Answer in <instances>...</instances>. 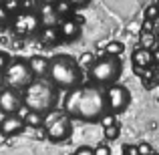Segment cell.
Wrapping results in <instances>:
<instances>
[{"label": "cell", "instance_id": "cell-24", "mask_svg": "<svg viewBox=\"0 0 159 155\" xmlns=\"http://www.w3.org/2000/svg\"><path fill=\"white\" fill-rule=\"evenodd\" d=\"M75 155H95V147H89V145H81V147L75 151Z\"/></svg>", "mask_w": 159, "mask_h": 155}, {"label": "cell", "instance_id": "cell-33", "mask_svg": "<svg viewBox=\"0 0 159 155\" xmlns=\"http://www.w3.org/2000/svg\"><path fill=\"white\" fill-rule=\"evenodd\" d=\"M157 6H159V2H157Z\"/></svg>", "mask_w": 159, "mask_h": 155}, {"label": "cell", "instance_id": "cell-16", "mask_svg": "<svg viewBox=\"0 0 159 155\" xmlns=\"http://www.w3.org/2000/svg\"><path fill=\"white\" fill-rule=\"evenodd\" d=\"M123 51H125L123 43H117V40H113V43H109L107 47H105V52L109 54V57H119Z\"/></svg>", "mask_w": 159, "mask_h": 155}, {"label": "cell", "instance_id": "cell-5", "mask_svg": "<svg viewBox=\"0 0 159 155\" xmlns=\"http://www.w3.org/2000/svg\"><path fill=\"white\" fill-rule=\"evenodd\" d=\"M32 83H34V75H32L30 66H28V61L14 58L10 62V66L4 71V85H6V89L26 91Z\"/></svg>", "mask_w": 159, "mask_h": 155}, {"label": "cell", "instance_id": "cell-22", "mask_svg": "<svg viewBox=\"0 0 159 155\" xmlns=\"http://www.w3.org/2000/svg\"><path fill=\"white\" fill-rule=\"evenodd\" d=\"M6 24H8V8L0 4V28H4Z\"/></svg>", "mask_w": 159, "mask_h": 155}, {"label": "cell", "instance_id": "cell-18", "mask_svg": "<svg viewBox=\"0 0 159 155\" xmlns=\"http://www.w3.org/2000/svg\"><path fill=\"white\" fill-rule=\"evenodd\" d=\"M10 62H12L10 54H8L6 51H0V73H2V71H6L8 66H10Z\"/></svg>", "mask_w": 159, "mask_h": 155}, {"label": "cell", "instance_id": "cell-3", "mask_svg": "<svg viewBox=\"0 0 159 155\" xmlns=\"http://www.w3.org/2000/svg\"><path fill=\"white\" fill-rule=\"evenodd\" d=\"M57 101V93H54V87L48 85L44 81H34L22 95V105L28 111L40 113V115H48L54 107Z\"/></svg>", "mask_w": 159, "mask_h": 155}, {"label": "cell", "instance_id": "cell-10", "mask_svg": "<svg viewBox=\"0 0 159 155\" xmlns=\"http://www.w3.org/2000/svg\"><path fill=\"white\" fill-rule=\"evenodd\" d=\"M26 127L24 125V119H20L18 115H8L0 121V133L6 137H12V135H18L22 133V129Z\"/></svg>", "mask_w": 159, "mask_h": 155}, {"label": "cell", "instance_id": "cell-1", "mask_svg": "<svg viewBox=\"0 0 159 155\" xmlns=\"http://www.w3.org/2000/svg\"><path fill=\"white\" fill-rule=\"evenodd\" d=\"M62 111H65L70 119L89 121V123L101 121L109 113L107 95H105V91L97 85H81V87H77V89L69 91Z\"/></svg>", "mask_w": 159, "mask_h": 155}, {"label": "cell", "instance_id": "cell-15", "mask_svg": "<svg viewBox=\"0 0 159 155\" xmlns=\"http://www.w3.org/2000/svg\"><path fill=\"white\" fill-rule=\"evenodd\" d=\"M44 123H47L44 115L34 113V111H28V115L24 117V125H28V127H43Z\"/></svg>", "mask_w": 159, "mask_h": 155}, {"label": "cell", "instance_id": "cell-27", "mask_svg": "<svg viewBox=\"0 0 159 155\" xmlns=\"http://www.w3.org/2000/svg\"><path fill=\"white\" fill-rule=\"evenodd\" d=\"M95 155H111V149L107 145H97L95 147Z\"/></svg>", "mask_w": 159, "mask_h": 155}, {"label": "cell", "instance_id": "cell-25", "mask_svg": "<svg viewBox=\"0 0 159 155\" xmlns=\"http://www.w3.org/2000/svg\"><path fill=\"white\" fill-rule=\"evenodd\" d=\"M137 149H139V155H153V149H151V145H149V143L137 145Z\"/></svg>", "mask_w": 159, "mask_h": 155}, {"label": "cell", "instance_id": "cell-6", "mask_svg": "<svg viewBox=\"0 0 159 155\" xmlns=\"http://www.w3.org/2000/svg\"><path fill=\"white\" fill-rule=\"evenodd\" d=\"M44 125H47V137L54 143L66 141L70 137V133H73V119L65 111L54 113L52 119H48Z\"/></svg>", "mask_w": 159, "mask_h": 155}, {"label": "cell", "instance_id": "cell-30", "mask_svg": "<svg viewBox=\"0 0 159 155\" xmlns=\"http://www.w3.org/2000/svg\"><path fill=\"white\" fill-rule=\"evenodd\" d=\"M153 58H157V61H159V51H157L155 54H153Z\"/></svg>", "mask_w": 159, "mask_h": 155}, {"label": "cell", "instance_id": "cell-29", "mask_svg": "<svg viewBox=\"0 0 159 155\" xmlns=\"http://www.w3.org/2000/svg\"><path fill=\"white\" fill-rule=\"evenodd\" d=\"M44 2V6H54L57 2H61V0H43Z\"/></svg>", "mask_w": 159, "mask_h": 155}, {"label": "cell", "instance_id": "cell-31", "mask_svg": "<svg viewBox=\"0 0 159 155\" xmlns=\"http://www.w3.org/2000/svg\"><path fill=\"white\" fill-rule=\"evenodd\" d=\"M2 81H4V75H2V73H0V85H2Z\"/></svg>", "mask_w": 159, "mask_h": 155}, {"label": "cell", "instance_id": "cell-14", "mask_svg": "<svg viewBox=\"0 0 159 155\" xmlns=\"http://www.w3.org/2000/svg\"><path fill=\"white\" fill-rule=\"evenodd\" d=\"M40 40H43V44H57L58 40H61V34H58V28L57 26H48V28H43V32H40Z\"/></svg>", "mask_w": 159, "mask_h": 155}, {"label": "cell", "instance_id": "cell-23", "mask_svg": "<svg viewBox=\"0 0 159 155\" xmlns=\"http://www.w3.org/2000/svg\"><path fill=\"white\" fill-rule=\"evenodd\" d=\"M99 123L103 125V129H107V127H111V125H115V115H113V113H107L105 117H103L101 121H99Z\"/></svg>", "mask_w": 159, "mask_h": 155}, {"label": "cell", "instance_id": "cell-32", "mask_svg": "<svg viewBox=\"0 0 159 155\" xmlns=\"http://www.w3.org/2000/svg\"><path fill=\"white\" fill-rule=\"evenodd\" d=\"M153 155H157V153H153Z\"/></svg>", "mask_w": 159, "mask_h": 155}, {"label": "cell", "instance_id": "cell-13", "mask_svg": "<svg viewBox=\"0 0 159 155\" xmlns=\"http://www.w3.org/2000/svg\"><path fill=\"white\" fill-rule=\"evenodd\" d=\"M153 62V52L149 48H137L133 51V65L135 66H149Z\"/></svg>", "mask_w": 159, "mask_h": 155}, {"label": "cell", "instance_id": "cell-26", "mask_svg": "<svg viewBox=\"0 0 159 155\" xmlns=\"http://www.w3.org/2000/svg\"><path fill=\"white\" fill-rule=\"evenodd\" d=\"M123 153L125 155H139V149H137V145H123Z\"/></svg>", "mask_w": 159, "mask_h": 155}, {"label": "cell", "instance_id": "cell-12", "mask_svg": "<svg viewBox=\"0 0 159 155\" xmlns=\"http://www.w3.org/2000/svg\"><path fill=\"white\" fill-rule=\"evenodd\" d=\"M28 66H30L32 75L34 77H48V71H51V61H48L47 57H40V54H36V57H30L28 58Z\"/></svg>", "mask_w": 159, "mask_h": 155}, {"label": "cell", "instance_id": "cell-9", "mask_svg": "<svg viewBox=\"0 0 159 155\" xmlns=\"http://www.w3.org/2000/svg\"><path fill=\"white\" fill-rule=\"evenodd\" d=\"M22 95L18 91H12V89H4L0 91V111L4 115H18V111L22 109Z\"/></svg>", "mask_w": 159, "mask_h": 155}, {"label": "cell", "instance_id": "cell-19", "mask_svg": "<svg viewBox=\"0 0 159 155\" xmlns=\"http://www.w3.org/2000/svg\"><path fill=\"white\" fill-rule=\"evenodd\" d=\"M93 62H95V58H93V54L91 52H85V54H81V58H79V66H93Z\"/></svg>", "mask_w": 159, "mask_h": 155}, {"label": "cell", "instance_id": "cell-2", "mask_svg": "<svg viewBox=\"0 0 159 155\" xmlns=\"http://www.w3.org/2000/svg\"><path fill=\"white\" fill-rule=\"evenodd\" d=\"M48 77H51L54 87H61V89H77L79 83H81V66L69 54H57L51 61V71H48Z\"/></svg>", "mask_w": 159, "mask_h": 155}, {"label": "cell", "instance_id": "cell-20", "mask_svg": "<svg viewBox=\"0 0 159 155\" xmlns=\"http://www.w3.org/2000/svg\"><path fill=\"white\" fill-rule=\"evenodd\" d=\"M119 133H121V129H119V125H117V123L105 129V137H107V139H117V137H119Z\"/></svg>", "mask_w": 159, "mask_h": 155}, {"label": "cell", "instance_id": "cell-8", "mask_svg": "<svg viewBox=\"0 0 159 155\" xmlns=\"http://www.w3.org/2000/svg\"><path fill=\"white\" fill-rule=\"evenodd\" d=\"M40 26H43L40 14L39 12H32V10L18 12V14L14 16V20H12V30L18 36H30V34H34Z\"/></svg>", "mask_w": 159, "mask_h": 155}, {"label": "cell", "instance_id": "cell-7", "mask_svg": "<svg viewBox=\"0 0 159 155\" xmlns=\"http://www.w3.org/2000/svg\"><path fill=\"white\" fill-rule=\"evenodd\" d=\"M105 95H107V109L113 115L123 113L125 109L129 107V103H131V93H129V89L125 85H119V83L109 87L105 91Z\"/></svg>", "mask_w": 159, "mask_h": 155}, {"label": "cell", "instance_id": "cell-21", "mask_svg": "<svg viewBox=\"0 0 159 155\" xmlns=\"http://www.w3.org/2000/svg\"><path fill=\"white\" fill-rule=\"evenodd\" d=\"M159 16V6L157 4H153V6H149L147 10H145V20H155Z\"/></svg>", "mask_w": 159, "mask_h": 155}, {"label": "cell", "instance_id": "cell-28", "mask_svg": "<svg viewBox=\"0 0 159 155\" xmlns=\"http://www.w3.org/2000/svg\"><path fill=\"white\" fill-rule=\"evenodd\" d=\"M70 2V6H77V8H83V6H87V4L91 2V0H69Z\"/></svg>", "mask_w": 159, "mask_h": 155}, {"label": "cell", "instance_id": "cell-17", "mask_svg": "<svg viewBox=\"0 0 159 155\" xmlns=\"http://www.w3.org/2000/svg\"><path fill=\"white\" fill-rule=\"evenodd\" d=\"M54 10H57V14H58V16L66 14V12L70 10V2H69V0H61V2L54 4Z\"/></svg>", "mask_w": 159, "mask_h": 155}, {"label": "cell", "instance_id": "cell-4", "mask_svg": "<svg viewBox=\"0 0 159 155\" xmlns=\"http://www.w3.org/2000/svg\"><path fill=\"white\" fill-rule=\"evenodd\" d=\"M123 73V62L119 57H105L95 58L93 66L89 69V77L95 85H115L117 79Z\"/></svg>", "mask_w": 159, "mask_h": 155}, {"label": "cell", "instance_id": "cell-11", "mask_svg": "<svg viewBox=\"0 0 159 155\" xmlns=\"http://www.w3.org/2000/svg\"><path fill=\"white\" fill-rule=\"evenodd\" d=\"M58 28V34H61L62 40H75L79 39V34H81V22L75 18H65L61 20V22L57 24Z\"/></svg>", "mask_w": 159, "mask_h": 155}]
</instances>
